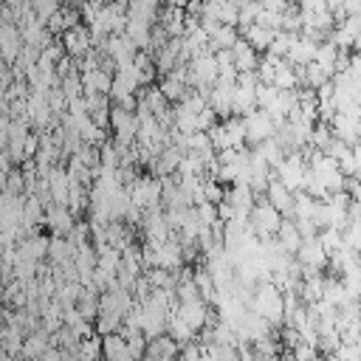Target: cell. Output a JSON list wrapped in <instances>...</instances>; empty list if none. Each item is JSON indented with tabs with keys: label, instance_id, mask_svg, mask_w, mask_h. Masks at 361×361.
<instances>
[{
	"label": "cell",
	"instance_id": "cell-1",
	"mask_svg": "<svg viewBox=\"0 0 361 361\" xmlns=\"http://www.w3.org/2000/svg\"><path fill=\"white\" fill-rule=\"evenodd\" d=\"M254 313H259L262 319H268L274 327L282 324L285 319V296L282 290L271 282V279H262L254 285V293H251V305H248Z\"/></svg>",
	"mask_w": 361,
	"mask_h": 361
},
{
	"label": "cell",
	"instance_id": "cell-2",
	"mask_svg": "<svg viewBox=\"0 0 361 361\" xmlns=\"http://www.w3.org/2000/svg\"><path fill=\"white\" fill-rule=\"evenodd\" d=\"M279 223H282V214L268 200H262L257 195V200H254V206L248 212V231L257 234V237H274Z\"/></svg>",
	"mask_w": 361,
	"mask_h": 361
},
{
	"label": "cell",
	"instance_id": "cell-3",
	"mask_svg": "<svg viewBox=\"0 0 361 361\" xmlns=\"http://www.w3.org/2000/svg\"><path fill=\"white\" fill-rule=\"evenodd\" d=\"M110 127H113V144L116 147H130L135 144V130H138V118L133 110L121 107V104H113L110 107Z\"/></svg>",
	"mask_w": 361,
	"mask_h": 361
},
{
	"label": "cell",
	"instance_id": "cell-4",
	"mask_svg": "<svg viewBox=\"0 0 361 361\" xmlns=\"http://www.w3.org/2000/svg\"><path fill=\"white\" fill-rule=\"evenodd\" d=\"M274 178H279L290 192H296L302 186V175H305V158H302V149H288L282 155V161L274 166L271 172Z\"/></svg>",
	"mask_w": 361,
	"mask_h": 361
},
{
	"label": "cell",
	"instance_id": "cell-5",
	"mask_svg": "<svg viewBox=\"0 0 361 361\" xmlns=\"http://www.w3.org/2000/svg\"><path fill=\"white\" fill-rule=\"evenodd\" d=\"M293 257H296V262L302 265V276L319 274V271L327 265V251L322 248L319 237H305V240L299 243V248H296Z\"/></svg>",
	"mask_w": 361,
	"mask_h": 361
},
{
	"label": "cell",
	"instance_id": "cell-6",
	"mask_svg": "<svg viewBox=\"0 0 361 361\" xmlns=\"http://www.w3.org/2000/svg\"><path fill=\"white\" fill-rule=\"evenodd\" d=\"M243 130H245V144L257 147V144H262L265 138H271L274 121H271V116H268L265 110L254 107V110H248V113L243 116Z\"/></svg>",
	"mask_w": 361,
	"mask_h": 361
},
{
	"label": "cell",
	"instance_id": "cell-7",
	"mask_svg": "<svg viewBox=\"0 0 361 361\" xmlns=\"http://www.w3.org/2000/svg\"><path fill=\"white\" fill-rule=\"evenodd\" d=\"M127 195H130V203L133 206L152 209V206L161 203V180H155V178H135L127 186Z\"/></svg>",
	"mask_w": 361,
	"mask_h": 361
},
{
	"label": "cell",
	"instance_id": "cell-8",
	"mask_svg": "<svg viewBox=\"0 0 361 361\" xmlns=\"http://www.w3.org/2000/svg\"><path fill=\"white\" fill-rule=\"evenodd\" d=\"M262 195H265V200H268L282 217H290V214H293V192H290L279 178L271 175L268 183H265V192H262Z\"/></svg>",
	"mask_w": 361,
	"mask_h": 361
},
{
	"label": "cell",
	"instance_id": "cell-9",
	"mask_svg": "<svg viewBox=\"0 0 361 361\" xmlns=\"http://www.w3.org/2000/svg\"><path fill=\"white\" fill-rule=\"evenodd\" d=\"M90 31L85 28V25H71V28H65L62 31V48H65V54L68 56H73V59H82L87 51H90Z\"/></svg>",
	"mask_w": 361,
	"mask_h": 361
},
{
	"label": "cell",
	"instance_id": "cell-10",
	"mask_svg": "<svg viewBox=\"0 0 361 361\" xmlns=\"http://www.w3.org/2000/svg\"><path fill=\"white\" fill-rule=\"evenodd\" d=\"M144 234L149 243H164L166 237H172V226L166 220V214L161 212V206H152V209H144Z\"/></svg>",
	"mask_w": 361,
	"mask_h": 361
},
{
	"label": "cell",
	"instance_id": "cell-11",
	"mask_svg": "<svg viewBox=\"0 0 361 361\" xmlns=\"http://www.w3.org/2000/svg\"><path fill=\"white\" fill-rule=\"evenodd\" d=\"M169 268V271H175V268H180L183 265V259H180V243L178 240H172V237H166L164 243H152V268Z\"/></svg>",
	"mask_w": 361,
	"mask_h": 361
},
{
	"label": "cell",
	"instance_id": "cell-12",
	"mask_svg": "<svg viewBox=\"0 0 361 361\" xmlns=\"http://www.w3.org/2000/svg\"><path fill=\"white\" fill-rule=\"evenodd\" d=\"M42 223L51 226L54 234H68L73 228V212L65 206V203H45V214H42Z\"/></svg>",
	"mask_w": 361,
	"mask_h": 361
},
{
	"label": "cell",
	"instance_id": "cell-13",
	"mask_svg": "<svg viewBox=\"0 0 361 361\" xmlns=\"http://www.w3.org/2000/svg\"><path fill=\"white\" fill-rule=\"evenodd\" d=\"M175 313L197 333V330H203L206 327V319H209V305L197 296V299H186V302H178V307H175Z\"/></svg>",
	"mask_w": 361,
	"mask_h": 361
},
{
	"label": "cell",
	"instance_id": "cell-14",
	"mask_svg": "<svg viewBox=\"0 0 361 361\" xmlns=\"http://www.w3.org/2000/svg\"><path fill=\"white\" fill-rule=\"evenodd\" d=\"M144 355L152 361H164V358H175L178 355V341L169 333H158L152 338H147L144 344Z\"/></svg>",
	"mask_w": 361,
	"mask_h": 361
},
{
	"label": "cell",
	"instance_id": "cell-15",
	"mask_svg": "<svg viewBox=\"0 0 361 361\" xmlns=\"http://www.w3.org/2000/svg\"><path fill=\"white\" fill-rule=\"evenodd\" d=\"M180 155H183V149H180V147H175V144H164V147L155 152V158L149 161V164H152V172H155L158 178L172 175V172H175V166H178V161H180Z\"/></svg>",
	"mask_w": 361,
	"mask_h": 361
},
{
	"label": "cell",
	"instance_id": "cell-16",
	"mask_svg": "<svg viewBox=\"0 0 361 361\" xmlns=\"http://www.w3.org/2000/svg\"><path fill=\"white\" fill-rule=\"evenodd\" d=\"M223 200L231 206V212H245L248 214L254 200H257V195L248 189V183H231V189L223 192Z\"/></svg>",
	"mask_w": 361,
	"mask_h": 361
},
{
	"label": "cell",
	"instance_id": "cell-17",
	"mask_svg": "<svg viewBox=\"0 0 361 361\" xmlns=\"http://www.w3.org/2000/svg\"><path fill=\"white\" fill-rule=\"evenodd\" d=\"M149 28H152L149 20H141V17H133V14H127V20H124V34L135 42L138 51L149 48Z\"/></svg>",
	"mask_w": 361,
	"mask_h": 361
},
{
	"label": "cell",
	"instance_id": "cell-18",
	"mask_svg": "<svg viewBox=\"0 0 361 361\" xmlns=\"http://www.w3.org/2000/svg\"><path fill=\"white\" fill-rule=\"evenodd\" d=\"M82 93H107L110 90V73L104 68H82Z\"/></svg>",
	"mask_w": 361,
	"mask_h": 361
},
{
	"label": "cell",
	"instance_id": "cell-19",
	"mask_svg": "<svg viewBox=\"0 0 361 361\" xmlns=\"http://www.w3.org/2000/svg\"><path fill=\"white\" fill-rule=\"evenodd\" d=\"M276 243L282 245V251L285 254H296V248H299V243H302V234H299V228H296V223H293V217H282V223H279V228H276Z\"/></svg>",
	"mask_w": 361,
	"mask_h": 361
},
{
	"label": "cell",
	"instance_id": "cell-20",
	"mask_svg": "<svg viewBox=\"0 0 361 361\" xmlns=\"http://www.w3.org/2000/svg\"><path fill=\"white\" fill-rule=\"evenodd\" d=\"M48 197L51 203H68V172L62 166L48 169Z\"/></svg>",
	"mask_w": 361,
	"mask_h": 361
},
{
	"label": "cell",
	"instance_id": "cell-21",
	"mask_svg": "<svg viewBox=\"0 0 361 361\" xmlns=\"http://www.w3.org/2000/svg\"><path fill=\"white\" fill-rule=\"evenodd\" d=\"M102 355L110 358V361H130V353H127V341L124 336L116 330V333H104L102 336Z\"/></svg>",
	"mask_w": 361,
	"mask_h": 361
},
{
	"label": "cell",
	"instance_id": "cell-22",
	"mask_svg": "<svg viewBox=\"0 0 361 361\" xmlns=\"http://www.w3.org/2000/svg\"><path fill=\"white\" fill-rule=\"evenodd\" d=\"M313 51H316V42H310L305 37H293V42L285 51V59L290 65H307V62H313Z\"/></svg>",
	"mask_w": 361,
	"mask_h": 361
},
{
	"label": "cell",
	"instance_id": "cell-23",
	"mask_svg": "<svg viewBox=\"0 0 361 361\" xmlns=\"http://www.w3.org/2000/svg\"><path fill=\"white\" fill-rule=\"evenodd\" d=\"M237 31L243 34V39H245L254 51H265V48L271 45L274 34H276V31H271V28H265V25H257V23H251V25H245V28H237Z\"/></svg>",
	"mask_w": 361,
	"mask_h": 361
},
{
	"label": "cell",
	"instance_id": "cell-24",
	"mask_svg": "<svg viewBox=\"0 0 361 361\" xmlns=\"http://www.w3.org/2000/svg\"><path fill=\"white\" fill-rule=\"evenodd\" d=\"M73 248H76V245H71V240H68L65 234H54V237H48V251H45V257H48L54 265H59V262H65V259H73Z\"/></svg>",
	"mask_w": 361,
	"mask_h": 361
},
{
	"label": "cell",
	"instance_id": "cell-25",
	"mask_svg": "<svg viewBox=\"0 0 361 361\" xmlns=\"http://www.w3.org/2000/svg\"><path fill=\"white\" fill-rule=\"evenodd\" d=\"M237 37H240V31H237V25H226V23H220L212 34H209V51H217V48H231L234 42H237Z\"/></svg>",
	"mask_w": 361,
	"mask_h": 361
},
{
	"label": "cell",
	"instance_id": "cell-26",
	"mask_svg": "<svg viewBox=\"0 0 361 361\" xmlns=\"http://www.w3.org/2000/svg\"><path fill=\"white\" fill-rule=\"evenodd\" d=\"M144 90L138 93V102L152 113V116H158V113H164L166 107H169V102L164 99V93L158 90V87H152V85H141Z\"/></svg>",
	"mask_w": 361,
	"mask_h": 361
},
{
	"label": "cell",
	"instance_id": "cell-27",
	"mask_svg": "<svg viewBox=\"0 0 361 361\" xmlns=\"http://www.w3.org/2000/svg\"><path fill=\"white\" fill-rule=\"evenodd\" d=\"M254 107H257V102H254V87L234 85V90H231V113L245 116V113L254 110Z\"/></svg>",
	"mask_w": 361,
	"mask_h": 361
},
{
	"label": "cell",
	"instance_id": "cell-28",
	"mask_svg": "<svg viewBox=\"0 0 361 361\" xmlns=\"http://www.w3.org/2000/svg\"><path fill=\"white\" fill-rule=\"evenodd\" d=\"M23 338H25V344L20 347L23 355H39L48 347V330H42V327L28 330V336H23Z\"/></svg>",
	"mask_w": 361,
	"mask_h": 361
},
{
	"label": "cell",
	"instance_id": "cell-29",
	"mask_svg": "<svg viewBox=\"0 0 361 361\" xmlns=\"http://www.w3.org/2000/svg\"><path fill=\"white\" fill-rule=\"evenodd\" d=\"M166 330H169V336H172V338L178 341V347H180L183 341L195 338V330H192V327H189V324H186V322H183V319H180V316H178L175 310H172V313L166 316Z\"/></svg>",
	"mask_w": 361,
	"mask_h": 361
},
{
	"label": "cell",
	"instance_id": "cell-30",
	"mask_svg": "<svg viewBox=\"0 0 361 361\" xmlns=\"http://www.w3.org/2000/svg\"><path fill=\"white\" fill-rule=\"evenodd\" d=\"M276 96H279V87H274V85H265V82H257V87H254V102H257V107L259 110H271L274 104H276Z\"/></svg>",
	"mask_w": 361,
	"mask_h": 361
},
{
	"label": "cell",
	"instance_id": "cell-31",
	"mask_svg": "<svg viewBox=\"0 0 361 361\" xmlns=\"http://www.w3.org/2000/svg\"><path fill=\"white\" fill-rule=\"evenodd\" d=\"M158 90H161V93H164V99L172 104V102H180V96L186 93V85H183L180 79H175V76H169V73H166V76L161 79Z\"/></svg>",
	"mask_w": 361,
	"mask_h": 361
},
{
	"label": "cell",
	"instance_id": "cell-32",
	"mask_svg": "<svg viewBox=\"0 0 361 361\" xmlns=\"http://www.w3.org/2000/svg\"><path fill=\"white\" fill-rule=\"evenodd\" d=\"M93 322H96V333H99V336L116 333V330L121 327V316H118V313H110V310H99Z\"/></svg>",
	"mask_w": 361,
	"mask_h": 361
},
{
	"label": "cell",
	"instance_id": "cell-33",
	"mask_svg": "<svg viewBox=\"0 0 361 361\" xmlns=\"http://www.w3.org/2000/svg\"><path fill=\"white\" fill-rule=\"evenodd\" d=\"M99 166L102 169H116L118 166V149H116L113 141H104L99 147Z\"/></svg>",
	"mask_w": 361,
	"mask_h": 361
},
{
	"label": "cell",
	"instance_id": "cell-34",
	"mask_svg": "<svg viewBox=\"0 0 361 361\" xmlns=\"http://www.w3.org/2000/svg\"><path fill=\"white\" fill-rule=\"evenodd\" d=\"M28 8L37 14V20H48L56 8H59V0H28Z\"/></svg>",
	"mask_w": 361,
	"mask_h": 361
},
{
	"label": "cell",
	"instance_id": "cell-35",
	"mask_svg": "<svg viewBox=\"0 0 361 361\" xmlns=\"http://www.w3.org/2000/svg\"><path fill=\"white\" fill-rule=\"evenodd\" d=\"M254 23H257V25H265V28H271V31H279V28H282V11L259 8V14H257Z\"/></svg>",
	"mask_w": 361,
	"mask_h": 361
},
{
	"label": "cell",
	"instance_id": "cell-36",
	"mask_svg": "<svg viewBox=\"0 0 361 361\" xmlns=\"http://www.w3.org/2000/svg\"><path fill=\"white\" fill-rule=\"evenodd\" d=\"M3 189L11 192V195H25L23 172H20V169H8V172H6V180H3Z\"/></svg>",
	"mask_w": 361,
	"mask_h": 361
},
{
	"label": "cell",
	"instance_id": "cell-37",
	"mask_svg": "<svg viewBox=\"0 0 361 361\" xmlns=\"http://www.w3.org/2000/svg\"><path fill=\"white\" fill-rule=\"evenodd\" d=\"M200 189H203V197H206L209 203H220V200H223V189H220V183H217L214 178H212V180H203Z\"/></svg>",
	"mask_w": 361,
	"mask_h": 361
},
{
	"label": "cell",
	"instance_id": "cell-38",
	"mask_svg": "<svg viewBox=\"0 0 361 361\" xmlns=\"http://www.w3.org/2000/svg\"><path fill=\"white\" fill-rule=\"evenodd\" d=\"M45 102H48V107H51V113H59V110L65 107V96H62V90H59L56 85L45 90Z\"/></svg>",
	"mask_w": 361,
	"mask_h": 361
},
{
	"label": "cell",
	"instance_id": "cell-39",
	"mask_svg": "<svg viewBox=\"0 0 361 361\" xmlns=\"http://www.w3.org/2000/svg\"><path fill=\"white\" fill-rule=\"evenodd\" d=\"M299 3H302V11H307V14H319L327 8V0H299Z\"/></svg>",
	"mask_w": 361,
	"mask_h": 361
},
{
	"label": "cell",
	"instance_id": "cell-40",
	"mask_svg": "<svg viewBox=\"0 0 361 361\" xmlns=\"http://www.w3.org/2000/svg\"><path fill=\"white\" fill-rule=\"evenodd\" d=\"M293 358H316V344H296Z\"/></svg>",
	"mask_w": 361,
	"mask_h": 361
},
{
	"label": "cell",
	"instance_id": "cell-41",
	"mask_svg": "<svg viewBox=\"0 0 361 361\" xmlns=\"http://www.w3.org/2000/svg\"><path fill=\"white\" fill-rule=\"evenodd\" d=\"M290 0H259L262 8H271V11H285Z\"/></svg>",
	"mask_w": 361,
	"mask_h": 361
},
{
	"label": "cell",
	"instance_id": "cell-42",
	"mask_svg": "<svg viewBox=\"0 0 361 361\" xmlns=\"http://www.w3.org/2000/svg\"><path fill=\"white\" fill-rule=\"evenodd\" d=\"M3 149H6V144H3V141H0V152H3Z\"/></svg>",
	"mask_w": 361,
	"mask_h": 361
}]
</instances>
